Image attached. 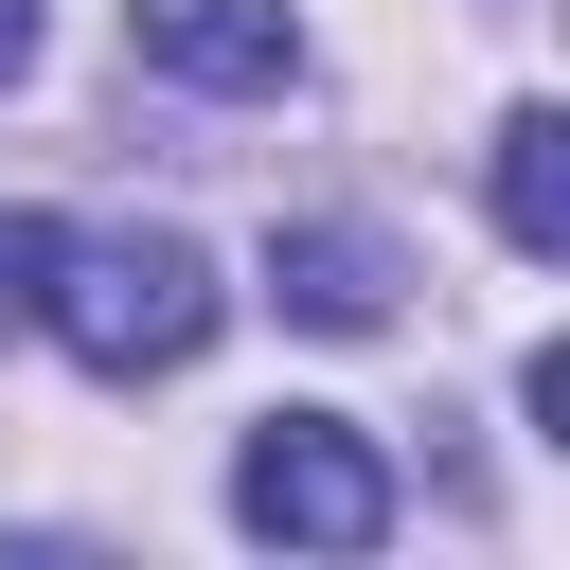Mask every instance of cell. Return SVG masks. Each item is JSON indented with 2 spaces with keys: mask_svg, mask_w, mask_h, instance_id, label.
<instances>
[{
  "mask_svg": "<svg viewBox=\"0 0 570 570\" xmlns=\"http://www.w3.org/2000/svg\"><path fill=\"white\" fill-rule=\"evenodd\" d=\"M214 267H196V232H53V285H36V321L89 356V374H178L196 338H214Z\"/></svg>",
  "mask_w": 570,
  "mask_h": 570,
  "instance_id": "1",
  "label": "cell"
},
{
  "mask_svg": "<svg viewBox=\"0 0 570 570\" xmlns=\"http://www.w3.org/2000/svg\"><path fill=\"white\" fill-rule=\"evenodd\" d=\"M232 517L285 534V552H374V534H392V463H374V428H338V410H267V428L232 445Z\"/></svg>",
  "mask_w": 570,
  "mask_h": 570,
  "instance_id": "2",
  "label": "cell"
},
{
  "mask_svg": "<svg viewBox=\"0 0 570 570\" xmlns=\"http://www.w3.org/2000/svg\"><path fill=\"white\" fill-rule=\"evenodd\" d=\"M125 36H142V71H178V89H285V71H303V18H285V0H125Z\"/></svg>",
  "mask_w": 570,
  "mask_h": 570,
  "instance_id": "3",
  "label": "cell"
},
{
  "mask_svg": "<svg viewBox=\"0 0 570 570\" xmlns=\"http://www.w3.org/2000/svg\"><path fill=\"white\" fill-rule=\"evenodd\" d=\"M267 303L321 321V338H374V321H392V267H374V232H285V249H267Z\"/></svg>",
  "mask_w": 570,
  "mask_h": 570,
  "instance_id": "4",
  "label": "cell"
},
{
  "mask_svg": "<svg viewBox=\"0 0 570 570\" xmlns=\"http://www.w3.org/2000/svg\"><path fill=\"white\" fill-rule=\"evenodd\" d=\"M499 232H517L534 267L570 249V125H552V107H517V125H499Z\"/></svg>",
  "mask_w": 570,
  "mask_h": 570,
  "instance_id": "5",
  "label": "cell"
},
{
  "mask_svg": "<svg viewBox=\"0 0 570 570\" xmlns=\"http://www.w3.org/2000/svg\"><path fill=\"white\" fill-rule=\"evenodd\" d=\"M36 285H53V214H0V321H36Z\"/></svg>",
  "mask_w": 570,
  "mask_h": 570,
  "instance_id": "6",
  "label": "cell"
},
{
  "mask_svg": "<svg viewBox=\"0 0 570 570\" xmlns=\"http://www.w3.org/2000/svg\"><path fill=\"white\" fill-rule=\"evenodd\" d=\"M18 53H36V0H0V71H18Z\"/></svg>",
  "mask_w": 570,
  "mask_h": 570,
  "instance_id": "7",
  "label": "cell"
}]
</instances>
